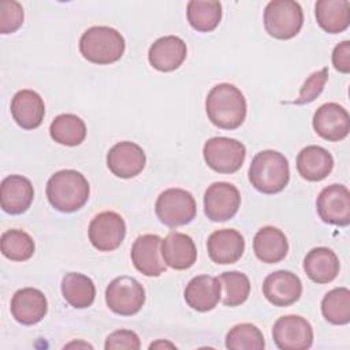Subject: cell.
I'll return each instance as SVG.
<instances>
[{
	"instance_id": "24",
	"label": "cell",
	"mask_w": 350,
	"mask_h": 350,
	"mask_svg": "<svg viewBox=\"0 0 350 350\" xmlns=\"http://www.w3.org/2000/svg\"><path fill=\"white\" fill-rule=\"evenodd\" d=\"M334 168L331 153L317 145L304 148L297 156V170L299 175L310 182H319L327 178Z\"/></svg>"
},
{
	"instance_id": "29",
	"label": "cell",
	"mask_w": 350,
	"mask_h": 350,
	"mask_svg": "<svg viewBox=\"0 0 350 350\" xmlns=\"http://www.w3.org/2000/svg\"><path fill=\"white\" fill-rule=\"evenodd\" d=\"M49 134L52 139L60 145L77 146L82 144L86 137V126L79 116L74 113H62L52 120Z\"/></svg>"
},
{
	"instance_id": "10",
	"label": "cell",
	"mask_w": 350,
	"mask_h": 350,
	"mask_svg": "<svg viewBox=\"0 0 350 350\" xmlns=\"http://www.w3.org/2000/svg\"><path fill=\"white\" fill-rule=\"evenodd\" d=\"M241 206L238 189L228 182L212 183L204 194V211L212 221H226L232 219Z\"/></svg>"
},
{
	"instance_id": "38",
	"label": "cell",
	"mask_w": 350,
	"mask_h": 350,
	"mask_svg": "<svg viewBox=\"0 0 350 350\" xmlns=\"http://www.w3.org/2000/svg\"><path fill=\"white\" fill-rule=\"evenodd\" d=\"M332 64L339 72H350V41H342L334 48Z\"/></svg>"
},
{
	"instance_id": "7",
	"label": "cell",
	"mask_w": 350,
	"mask_h": 350,
	"mask_svg": "<svg viewBox=\"0 0 350 350\" xmlns=\"http://www.w3.org/2000/svg\"><path fill=\"white\" fill-rule=\"evenodd\" d=\"M202 153L205 163L213 171L219 174H234L245 161L246 148L234 138L213 137L205 142Z\"/></svg>"
},
{
	"instance_id": "22",
	"label": "cell",
	"mask_w": 350,
	"mask_h": 350,
	"mask_svg": "<svg viewBox=\"0 0 350 350\" xmlns=\"http://www.w3.org/2000/svg\"><path fill=\"white\" fill-rule=\"evenodd\" d=\"M161 257L165 265L174 269H187L197 260V247L191 237L172 231L161 241Z\"/></svg>"
},
{
	"instance_id": "1",
	"label": "cell",
	"mask_w": 350,
	"mask_h": 350,
	"mask_svg": "<svg viewBox=\"0 0 350 350\" xmlns=\"http://www.w3.org/2000/svg\"><path fill=\"white\" fill-rule=\"evenodd\" d=\"M208 119L219 129H238L246 118V100L231 83H219L211 89L205 100Z\"/></svg>"
},
{
	"instance_id": "11",
	"label": "cell",
	"mask_w": 350,
	"mask_h": 350,
	"mask_svg": "<svg viewBox=\"0 0 350 350\" xmlns=\"http://www.w3.org/2000/svg\"><path fill=\"white\" fill-rule=\"evenodd\" d=\"M126 235L123 217L112 211L96 215L89 224V241L100 252H112L120 246Z\"/></svg>"
},
{
	"instance_id": "26",
	"label": "cell",
	"mask_w": 350,
	"mask_h": 350,
	"mask_svg": "<svg viewBox=\"0 0 350 350\" xmlns=\"http://www.w3.org/2000/svg\"><path fill=\"white\" fill-rule=\"evenodd\" d=\"M339 258L328 247H314L304 258V271L319 284L332 282L339 273Z\"/></svg>"
},
{
	"instance_id": "39",
	"label": "cell",
	"mask_w": 350,
	"mask_h": 350,
	"mask_svg": "<svg viewBox=\"0 0 350 350\" xmlns=\"http://www.w3.org/2000/svg\"><path fill=\"white\" fill-rule=\"evenodd\" d=\"M160 346H168V347H175L174 345H171V343H167V342H156V343H152L149 347L150 349H153V347H160Z\"/></svg>"
},
{
	"instance_id": "20",
	"label": "cell",
	"mask_w": 350,
	"mask_h": 350,
	"mask_svg": "<svg viewBox=\"0 0 350 350\" xmlns=\"http://www.w3.org/2000/svg\"><path fill=\"white\" fill-rule=\"evenodd\" d=\"M187 46L176 36H165L156 40L148 52L149 63L153 68L168 72L176 70L186 59Z\"/></svg>"
},
{
	"instance_id": "25",
	"label": "cell",
	"mask_w": 350,
	"mask_h": 350,
	"mask_svg": "<svg viewBox=\"0 0 350 350\" xmlns=\"http://www.w3.org/2000/svg\"><path fill=\"white\" fill-rule=\"evenodd\" d=\"M253 250L256 257L265 264L279 262L287 256V238L283 231L276 227H262L254 235Z\"/></svg>"
},
{
	"instance_id": "17",
	"label": "cell",
	"mask_w": 350,
	"mask_h": 350,
	"mask_svg": "<svg viewBox=\"0 0 350 350\" xmlns=\"http://www.w3.org/2000/svg\"><path fill=\"white\" fill-rule=\"evenodd\" d=\"M48 310V301L44 293L34 287L18 290L11 299L12 317L23 324L33 325L41 321Z\"/></svg>"
},
{
	"instance_id": "27",
	"label": "cell",
	"mask_w": 350,
	"mask_h": 350,
	"mask_svg": "<svg viewBox=\"0 0 350 350\" xmlns=\"http://www.w3.org/2000/svg\"><path fill=\"white\" fill-rule=\"evenodd\" d=\"M314 10L319 26L327 33H342L350 25V3L347 0H319Z\"/></svg>"
},
{
	"instance_id": "19",
	"label": "cell",
	"mask_w": 350,
	"mask_h": 350,
	"mask_svg": "<svg viewBox=\"0 0 350 350\" xmlns=\"http://www.w3.org/2000/svg\"><path fill=\"white\" fill-rule=\"evenodd\" d=\"M211 260L216 264H234L245 252V239L239 231L223 228L212 232L206 241Z\"/></svg>"
},
{
	"instance_id": "33",
	"label": "cell",
	"mask_w": 350,
	"mask_h": 350,
	"mask_svg": "<svg viewBox=\"0 0 350 350\" xmlns=\"http://www.w3.org/2000/svg\"><path fill=\"white\" fill-rule=\"evenodd\" d=\"M223 290L221 302L226 306H238L243 304L250 294L249 278L238 271L224 272L219 278Z\"/></svg>"
},
{
	"instance_id": "32",
	"label": "cell",
	"mask_w": 350,
	"mask_h": 350,
	"mask_svg": "<svg viewBox=\"0 0 350 350\" xmlns=\"http://www.w3.org/2000/svg\"><path fill=\"white\" fill-rule=\"evenodd\" d=\"M36 250L33 238L22 230H7L1 235V253L12 261H26Z\"/></svg>"
},
{
	"instance_id": "16",
	"label": "cell",
	"mask_w": 350,
	"mask_h": 350,
	"mask_svg": "<svg viewBox=\"0 0 350 350\" xmlns=\"http://www.w3.org/2000/svg\"><path fill=\"white\" fill-rule=\"evenodd\" d=\"M262 293L273 306H290L299 299L302 283L295 273L282 269L265 278Z\"/></svg>"
},
{
	"instance_id": "15",
	"label": "cell",
	"mask_w": 350,
	"mask_h": 350,
	"mask_svg": "<svg viewBox=\"0 0 350 350\" xmlns=\"http://www.w3.org/2000/svg\"><path fill=\"white\" fill-rule=\"evenodd\" d=\"M313 129L327 141H342L350 131L349 112L336 103H325L313 115Z\"/></svg>"
},
{
	"instance_id": "8",
	"label": "cell",
	"mask_w": 350,
	"mask_h": 350,
	"mask_svg": "<svg viewBox=\"0 0 350 350\" xmlns=\"http://www.w3.org/2000/svg\"><path fill=\"white\" fill-rule=\"evenodd\" d=\"M105 302L113 313L133 316L138 313L145 304V290L137 279L119 276L107 286Z\"/></svg>"
},
{
	"instance_id": "35",
	"label": "cell",
	"mask_w": 350,
	"mask_h": 350,
	"mask_svg": "<svg viewBox=\"0 0 350 350\" xmlns=\"http://www.w3.org/2000/svg\"><path fill=\"white\" fill-rule=\"evenodd\" d=\"M23 23V8L15 0L0 3V33L10 34L16 31Z\"/></svg>"
},
{
	"instance_id": "34",
	"label": "cell",
	"mask_w": 350,
	"mask_h": 350,
	"mask_svg": "<svg viewBox=\"0 0 350 350\" xmlns=\"http://www.w3.org/2000/svg\"><path fill=\"white\" fill-rule=\"evenodd\" d=\"M264 346L262 332L250 323L234 325L226 336V347L231 350H262Z\"/></svg>"
},
{
	"instance_id": "9",
	"label": "cell",
	"mask_w": 350,
	"mask_h": 350,
	"mask_svg": "<svg viewBox=\"0 0 350 350\" xmlns=\"http://www.w3.org/2000/svg\"><path fill=\"white\" fill-rule=\"evenodd\" d=\"M272 338L282 350H306L313 343V328L306 319L287 314L275 321Z\"/></svg>"
},
{
	"instance_id": "30",
	"label": "cell",
	"mask_w": 350,
	"mask_h": 350,
	"mask_svg": "<svg viewBox=\"0 0 350 350\" xmlns=\"http://www.w3.org/2000/svg\"><path fill=\"white\" fill-rule=\"evenodd\" d=\"M187 21L197 31H212L221 21V4L211 0H191L187 3Z\"/></svg>"
},
{
	"instance_id": "37",
	"label": "cell",
	"mask_w": 350,
	"mask_h": 350,
	"mask_svg": "<svg viewBox=\"0 0 350 350\" xmlns=\"http://www.w3.org/2000/svg\"><path fill=\"white\" fill-rule=\"evenodd\" d=\"M104 347L107 350H119V349L138 350L141 347V342L138 335L134 331L118 329L108 335Z\"/></svg>"
},
{
	"instance_id": "31",
	"label": "cell",
	"mask_w": 350,
	"mask_h": 350,
	"mask_svg": "<svg viewBox=\"0 0 350 350\" xmlns=\"http://www.w3.org/2000/svg\"><path fill=\"white\" fill-rule=\"evenodd\" d=\"M324 319L335 325L349 324L350 321V290L338 287L328 291L321 301Z\"/></svg>"
},
{
	"instance_id": "18",
	"label": "cell",
	"mask_w": 350,
	"mask_h": 350,
	"mask_svg": "<svg viewBox=\"0 0 350 350\" xmlns=\"http://www.w3.org/2000/svg\"><path fill=\"white\" fill-rule=\"evenodd\" d=\"M34 198L31 182L22 175H10L0 185V205L10 215L26 212Z\"/></svg>"
},
{
	"instance_id": "13",
	"label": "cell",
	"mask_w": 350,
	"mask_h": 350,
	"mask_svg": "<svg viewBox=\"0 0 350 350\" xmlns=\"http://www.w3.org/2000/svg\"><path fill=\"white\" fill-rule=\"evenodd\" d=\"M161 241L154 234H144L134 241L131 246V261L142 275L157 278L165 272V262L161 257Z\"/></svg>"
},
{
	"instance_id": "23",
	"label": "cell",
	"mask_w": 350,
	"mask_h": 350,
	"mask_svg": "<svg viewBox=\"0 0 350 350\" xmlns=\"http://www.w3.org/2000/svg\"><path fill=\"white\" fill-rule=\"evenodd\" d=\"M221 297V284L217 278L198 275L185 288L186 304L197 312H208L216 308Z\"/></svg>"
},
{
	"instance_id": "3",
	"label": "cell",
	"mask_w": 350,
	"mask_h": 350,
	"mask_svg": "<svg viewBox=\"0 0 350 350\" xmlns=\"http://www.w3.org/2000/svg\"><path fill=\"white\" fill-rule=\"evenodd\" d=\"M288 179V161L280 152L268 149L253 157L249 167V180L256 190L264 194H275L287 186Z\"/></svg>"
},
{
	"instance_id": "28",
	"label": "cell",
	"mask_w": 350,
	"mask_h": 350,
	"mask_svg": "<svg viewBox=\"0 0 350 350\" xmlns=\"http://www.w3.org/2000/svg\"><path fill=\"white\" fill-rule=\"evenodd\" d=\"M62 294L72 308L85 309L94 302L96 287L89 276L70 272L62 279Z\"/></svg>"
},
{
	"instance_id": "6",
	"label": "cell",
	"mask_w": 350,
	"mask_h": 350,
	"mask_svg": "<svg viewBox=\"0 0 350 350\" xmlns=\"http://www.w3.org/2000/svg\"><path fill=\"white\" fill-rule=\"evenodd\" d=\"M154 211L163 224L174 228L190 223L196 217L197 206L191 193L172 187L157 197Z\"/></svg>"
},
{
	"instance_id": "5",
	"label": "cell",
	"mask_w": 350,
	"mask_h": 350,
	"mask_svg": "<svg viewBox=\"0 0 350 350\" xmlns=\"http://www.w3.org/2000/svg\"><path fill=\"white\" fill-rule=\"evenodd\" d=\"M304 25L301 5L293 0H272L264 10V27L278 40L295 37Z\"/></svg>"
},
{
	"instance_id": "36",
	"label": "cell",
	"mask_w": 350,
	"mask_h": 350,
	"mask_svg": "<svg viewBox=\"0 0 350 350\" xmlns=\"http://www.w3.org/2000/svg\"><path fill=\"white\" fill-rule=\"evenodd\" d=\"M328 79V68H321L320 71L313 72L302 85L298 97L294 100V104L302 105L312 103L324 89V85Z\"/></svg>"
},
{
	"instance_id": "12",
	"label": "cell",
	"mask_w": 350,
	"mask_h": 350,
	"mask_svg": "<svg viewBox=\"0 0 350 350\" xmlns=\"http://www.w3.org/2000/svg\"><path fill=\"white\" fill-rule=\"evenodd\" d=\"M317 213L324 223L345 227L350 223V191L343 185L323 189L316 201Z\"/></svg>"
},
{
	"instance_id": "2",
	"label": "cell",
	"mask_w": 350,
	"mask_h": 350,
	"mask_svg": "<svg viewBox=\"0 0 350 350\" xmlns=\"http://www.w3.org/2000/svg\"><path fill=\"white\" fill-rule=\"evenodd\" d=\"M90 187L86 178L75 170L55 172L46 182V197L51 205L64 213L81 209L89 198Z\"/></svg>"
},
{
	"instance_id": "21",
	"label": "cell",
	"mask_w": 350,
	"mask_h": 350,
	"mask_svg": "<svg viewBox=\"0 0 350 350\" xmlns=\"http://www.w3.org/2000/svg\"><path fill=\"white\" fill-rule=\"evenodd\" d=\"M11 115L22 129H37L42 123L45 115L42 97L30 89L19 90L11 100Z\"/></svg>"
},
{
	"instance_id": "4",
	"label": "cell",
	"mask_w": 350,
	"mask_h": 350,
	"mask_svg": "<svg viewBox=\"0 0 350 350\" xmlns=\"http://www.w3.org/2000/svg\"><path fill=\"white\" fill-rule=\"evenodd\" d=\"M124 46L123 36L109 26H93L79 38L81 55L94 64L118 62L123 56Z\"/></svg>"
},
{
	"instance_id": "14",
	"label": "cell",
	"mask_w": 350,
	"mask_h": 350,
	"mask_svg": "<svg viewBox=\"0 0 350 350\" xmlns=\"http://www.w3.org/2000/svg\"><path fill=\"white\" fill-rule=\"evenodd\" d=\"M146 156L135 142L123 141L115 144L107 154V165L118 178L130 179L137 176L145 167Z\"/></svg>"
}]
</instances>
